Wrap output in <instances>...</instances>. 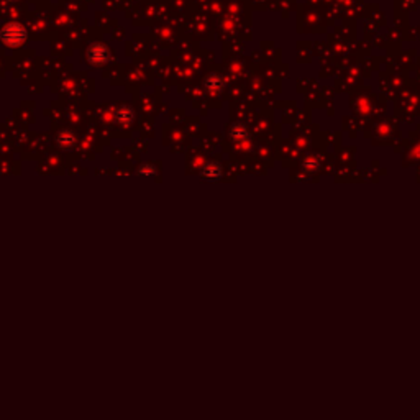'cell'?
<instances>
[{
  "label": "cell",
  "instance_id": "obj_1",
  "mask_svg": "<svg viewBox=\"0 0 420 420\" xmlns=\"http://www.w3.org/2000/svg\"><path fill=\"white\" fill-rule=\"evenodd\" d=\"M0 40L7 46H20L23 41L27 40V30L20 23H7L5 27L0 30Z\"/></svg>",
  "mask_w": 420,
  "mask_h": 420
},
{
  "label": "cell",
  "instance_id": "obj_2",
  "mask_svg": "<svg viewBox=\"0 0 420 420\" xmlns=\"http://www.w3.org/2000/svg\"><path fill=\"white\" fill-rule=\"evenodd\" d=\"M87 58H89L90 64L102 66L104 62H107V60H109V51H107V48L102 45H92L89 48V53H87Z\"/></svg>",
  "mask_w": 420,
  "mask_h": 420
},
{
  "label": "cell",
  "instance_id": "obj_4",
  "mask_svg": "<svg viewBox=\"0 0 420 420\" xmlns=\"http://www.w3.org/2000/svg\"><path fill=\"white\" fill-rule=\"evenodd\" d=\"M128 114H131V109H128V107H121V109L119 110V114H117V117H119L121 121H125V119L130 120V119H128Z\"/></svg>",
  "mask_w": 420,
  "mask_h": 420
},
{
  "label": "cell",
  "instance_id": "obj_3",
  "mask_svg": "<svg viewBox=\"0 0 420 420\" xmlns=\"http://www.w3.org/2000/svg\"><path fill=\"white\" fill-rule=\"evenodd\" d=\"M222 86H223V81H222V77H218V76H212V77H209V79L205 81V87H207L209 90H212V92L220 90Z\"/></svg>",
  "mask_w": 420,
  "mask_h": 420
}]
</instances>
